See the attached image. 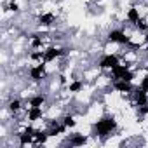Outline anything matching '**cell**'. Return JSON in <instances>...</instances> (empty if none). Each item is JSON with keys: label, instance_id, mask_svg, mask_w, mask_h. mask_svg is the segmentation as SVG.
<instances>
[{"label": "cell", "instance_id": "cell-1", "mask_svg": "<svg viewBox=\"0 0 148 148\" xmlns=\"http://www.w3.org/2000/svg\"><path fill=\"white\" fill-rule=\"evenodd\" d=\"M117 131H119V122L113 115H103L92 122V136L101 141L112 138Z\"/></svg>", "mask_w": 148, "mask_h": 148}, {"label": "cell", "instance_id": "cell-2", "mask_svg": "<svg viewBox=\"0 0 148 148\" xmlns=\"http://www.w3.org/2000/svg\"><path fill=\"white\" fill-rule=\"evenodd\" d=\"M26 77L32 84H42L44 80L49 79V70L47 63H33L26 70Z\"/></svg>", "mask_w": 148, "mask_h": 148}, {"label": "cell", "instance_id": "cell-3", "mask_svg": "<svg viewBox=\"0 0 148 148\" xmlns=\"http://www.w3.org/2000/svg\"><path fill=\"white\" fill-rule=\"evenodd\" d=\"M105 40H106V44L125 45V47H129V45H131V35H129L124 28H110V30L106 32Z\"/></svg>", "mask_w": 148, "mask_h": 148}, {"label": "cell", "instance_id": "cell-4", "mask_svg": "<svg viewBox=\"0 0 148 148\" xmlns=\"http://www.w3.org/2000/svg\"><path fill=\"white\" fill-rule=\"evenodd\" d=\"M119 63H122V54L120 52H105L98 61L96 66L103 71H110L112 68H115Z\"/></svg>", "mask_w": 148, "mask_h": 148}, {"label": "cell", "instance_id": "cell-5", "mask_svg": "<svg viewBox=\"0 0 148 148\" xmlns=\"http://www.w3.org/2000/svg\"><path fill=\"white\" fill-rule=\"evenodd\" d=\"M35 23H37V26L42 28V30L52 28V26H56V23H58V14L52 12V11H42V12H38V14L35 16Z\"/></svg>", "mask_w": 148, "mask_h": 148}, {"label": "cell", "instance_id": "cell-6", "mask_svg": "<svg viewBox=\"0 0 148 148\" xmlns=\"http://www.w3.org/2000/svg\"><path fill=\"white\" fill-rule=\"evenodd\" d=\"M63 56H66V49L61 47V45L51 44V45H47V47L44 49V61H45L47 64H49V63H56V61L61 59Z\"/></svg>", "mask_w": 148, "mask_h": 148}, {"label": "cell", "instance_id": "cell-7", "mask_svg": "<svg viewBox=\"0 0 148 148\" xmlns=\"http://www.w3.org/2000/svg\"><path fill=\"white\" fill-rule=\"evenodd\" d=\"M25 105H26V101H25L21 96H11V98L5 101V105H4V106L9 110L11 117L14 119L16 115H19V113H23V112L26 110V106H25Z\"/></svg>", "mask_w": 148, "mask_h": 148}, {"label": "cell", "instance_id": "cell-8", "mask_svg": "<svg viewBox=\"0 0 148 148\" xmlns=\"http://www.w3.org/2000/svg\"><path fill=\"white\" fill-rule=\"evenodd\" d=\"M44 119H45V108H42V106H30L25 110V120H28L32 124L42 122Z\"/></svg>", "mask_w": 148, "mask_h": 148}, {"label": "cell", "instance_id": "cell-9", "mask_svg": "<svg viewBox=\"0 0 148 148\" xmlns=\"http://www.w3.org/2000/svg\"><path fill=\"white\" fill-rule=\"evenodd\" d=\"M112 89L115 91V92H119V94H122V96H131V92L134 91V82H131V80H113L112 84Z\"/></svg>", "mask_w": 148, "mask_h": 148}, {"label": "cell", "instance_id": "cell-10", "mask_svg": "<svg viewBox=\"0 0 148 148\" xmlns=\"http://www.w3.org/2000/svg\"><path fill=\"white\" fill-rule=\"evenodd\" d=\"M47 101H49V96L45 92H33L26 98V108L30 106H42V108H47Z\"/></svg>", "mask_w": 148, "mask_h": 148}, {"label": "cell", "instance_id": "cell-11", "mask_svg": "<svg viewBox=\"0 0 148 148\" xmlns=\"http://www.w3.org/2000/svg\"><path fill=\"white\" fill-rule=\"evenodd\" d=\"M131 101H132L134 108H136V106L148 105V91H145L143 87L136 86V87H134V91L131 92Z\"/></svg>", "mask_w": 148, "mask_h": 148}, {"label": "cell", "instance_id": "cell-12", "mask_svg": "<svg viewBox=\"0 0 148 148\" xmlns=\"http://www.w3.org/2000/svg\"><path fill=\"white\" fill-rule=\"evenodd\" d=\"M86 84H87V80L86 79H71L68 84H66V92L70 94V96H77V94H80L84 89H86Z\"/></svg>", "mask_w": 148, "mask_h": 148}, {"label": "cell", "instance_id": "cell-13", "mask_svg": "<svg viewBox=\"0 0 148 148\" xmlns=\"http://www.w3.org/2000/svg\"><path fill=\"white\" fill-rule=\"evenodd\" d=\"M89 141V138L82 132H71L66 136V139L61 143V145H68V146H84L86 143Z\"/></svg>", "mask_w": 148, "mask_h": 148}, {"label": "cell", "instance_id": "cell-14", "mask_svg": "<svg viewBox=\"0 0 148 148\" xmlns=\"http://www.w3.org/2000/svg\"><path fill=\"white\" fill-rule=\"evenodd\" d=\"M141 11H139V7L138 5H129L127 7V11H125V21L131 25V26H134L139 19H141Z\"/></svg>", "mask_w": 148, "mask_h": 148}, {"label": "cell", "instance_id": "cell-15", "mask_svg": "<svg viewBox=\"0 0 148 148\" xmlns=\"http://www.w3.org/2000/svg\"><path fill=\"white\" fill-rule=\"evenodd\" d=\"M49 139H51V132H49V129H47V127H44V129H38V127H37V131H35V143H33V146L47 145V143H49Z\"/></svg>", "mask_w": 148, "mask_h": 148}, {"label": "cell", "instance_id": "cell-16", "mask_svg": "<svg viewBox=\"0 0 148 148\" xmlns=\"http://www.w3.org/2000/svg\"><path fill=\"white\" fill-rule=\"evenodd\" d=\"M61 122H63V125L68 129V131H71V129H75L77 127V124H79V120H77V117H75V113H70V112H66V113H63L61 117Z\"/></svg>", "mask_w": 148, "mask_h": 148}, {"label": "cell", "instance_id": "cell-17", "mask_svg": "<svg viewBox=\"0 0 148 148\" xmlns=\"http://www.w3.org/2000/svg\"><path fill=\"white\" fill-rule=\"evenodd\" d=\"M138 86H139V87H143L145 91H148V73H146V75H145V77L141 79V82H139Z\"/></svg>", "mask_w": 148, "mask_h": 148}, {"label": "cell", "instance_id": "cell-18", "mask_svg": "<svg viewBox=\"0 0 148 148\" xmlns=\"http://www.w3.org/2000/svg\"><path fill=\"white\" fill-rule=\"evenodd\" d=\"M145 42H146V44H148V30H146V32H145Z\"/></svg>", "mask_w": 148, "mask_h": 148}, {"label": "cell", "instance_id": "cell-19", "mask_svg": "<svg viewBox=\"0 0 148 148\" xmlns=\"http://www.w3.org/2000/svg\"><path fill=\"white\" fill-rule=\"evenodd\" d=\"M146 12H148V0H146Z\"/></svg>", "mask_w": 148, "mask_h": 148}]
</instances>
